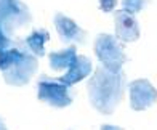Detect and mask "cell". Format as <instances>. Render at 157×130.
Returning <instances> with one entry per match:
<instances>
[{
    "mask_svg": "<svg viewBox=\"0 0 157 130\" xmlns=\"http://www.w3.org/2000/svg\"><path fill=\"white\" fill-rule=\"evenodd\" d=\"M127 77L122 71L112 72L98 66L87 84L88 100L98 112L109 116L122 103Z\"/></svg>",
    "mask_w": 157,
    "mask_h": 130,
    "instance_id": "obj_1",
    "label": "cell"
},
{
    "mask_svg": "<svg viewBox=\"0 0 157 130\" xmlns=\"http://www.w3.org/2000/svg\"><path fill=\"white\" fill-rule=\"evenodd\" d=\"M37 68H39L37 56L32 55L31 50H26L21 43H18L16 53L10 61V64L2 71V77L5 84L13 87H23L31 82Z\"/></svg>",
    "mask_w": 157,
    "mask_h": 130,
    "instance_id": "obj_2",
    "label": "cell"
},
{
    "mask_svg": "<svg viewBox=\"0 0 157 130\" xmlns=\"http://www.w3.org/2000/svg\"><path fill=\"white\" fill-rule=\"evenodd\" d=\"M93 50L103 68L109 69L112 72L122 71L124 63L127 61V55H125L124 45L119 42L116 35L99 34L95 40Z\"/></svg>",
    "mask_w": 157,
    "mask_h": 130,
    "instance_id": "obj_3",
    "label": "cell"
},
{
    "mask_svg": "<svg viewBox=\"0 0 157 130\" xmlns=\"http://www.w3.org/2000/svg\"><path fill=\"white\" fill-rule=\"evenodd\" d=\"M37 98L39 101H44L52 108H58V109L72 103L71 87L48 76H40V79L37 81Z\"/></svg>",
    "mask_w": 157,
    "mask_h": 130,
    "instance_id": "obj_4",
    "label": "cell"
},
{
    "mask_svg": "<svg viewBox=\"0 0 157 130\" xmlns=\"http://www.w3.org/2000/svg\"><path fill=\"white\" fill-rule=\"evenodd\" d=\"M32 21L31 10L23 0H0V24L10 35Z\"/></svg>",
    "mask_w": 157,
    "mask_h": 130,
    "instance_id": "obj_5",
    "label": "cell"
},
{
    "mask_svg": "<svg viewBox=\"0 0 157 130\" xmlns=\"http://www.w3.org/2000/svg\"><path fill=\"white\" fill-rule=\"evenodd\" d=\"M130 90V108L133 111L149 109L157 101V89L147 79H136L128 85Z\"/></svg>",
    "mask_w": 157,
    "mask_h": 130,
    "instance_id": "obj_6",
    "label": "cell"
},
{
    "mask_svg": "<svg viewBox=\"0 0 157 130\" xmlns=\"http://www.w3.org/2000/svg\"><path fill=\"white\" fill-rule=\"evenodd\" d=\"M55 27L58 31V35L63 43L66 45H75V43H85L87 32L78 26L72 18L66 16L63 13H56L53 18Z\"/></svg>",
    "mask_w": 157,
    "mask_h": 130,
    "instance_id": "obj_7",
    "label": "cell"
},
{
    "mask_svg": "<svg viewBox=\"0 0 157 130\" xmlns=\"http://www.w3.org/2000/svg\"><path fill=\"white\" fill-rule=\"evenodd\" d=\"M116 23V37L122 42H135L140 39V26L135 14L125 10H119L114 14Z\"/></svg>",
    "mask_w": 157,
    "mask_h": 130,
    "instance_id": "obj_8",
    "label": "cell"
},
{
    "mask_svg": "<svg viewBox=\"0 0 157 130\" xmlns=\"http://www.w3.org/2000/svg\"><path fill=\"white\" fill-rule=\"evenodd\" d=\"M91 72H93V64H91V61L83 55H77L72 66L64 72V76L58 77V81L67 87H72V85L78 84L80 81H83V79H87Z\"/></svg>",
    "mask_w": 157,
    "mask_h": 130,
    "instance_id": "obj_9",
    "label": "cell"
},
{
    "mask_svg": "<svg viewBox=\"0 0 157 130\" xmlns=\"http://www.w3.org/2000/svg\"><path fill=\"white\" fill-rule=\"evenodd\" d=\"M77 58V47L75 45H67L64 50L59 52H52L48 53V61H50V68L53 71L59 72V71H67L72 63Z\"/></svg>",
    "mask_w": 157,
    "mask_h": 130,
    "instance_id": "obj_10",
    "label": "cell"
},
{
    "mask_svg": "<svg viewBox=\"0 0 157 130\" xmlns=\"http://www.w3.org/2000/svg\"><path fill=\"white\" fill-rule=\"evenodd\" d=\"M50 40V34L47 29H35L31 32V35H27L26 39V47L32 52L37 58L45 55V43Z\"/></svg>",
    "mask_w": 157,
    "mask_h": 130,
    "instance_id": "obj_11",
    "label": "cell"
},
{
    "mask_svg": "<svg viewBox=\"0 0 157 130\" xmlns=\"http://www.w3.org/2000/svg\"><path fill=\"white\" fill-rule=\"evenodd\" d=\"M146 6V0H122V10L128 13H140Z\"/></svg>",
    "mask_w": 157,
    "mask_h": 130,
    "instance_id": "obj_12",
    "label": "cell"
},
{
    "mask_svg": "<svg viewBox=\"0 0 157 130\" xmlns=\"http://www.w3.org/2000/svg\"><path fill=\"white\" fill-rule=\"evenodd\" d=\"M11 45V35L3 29V26L0 24V50L8 48Z\"/></svg>",
    "mask_w": 157,
    "mask_h": 130,
    "instance_id": "obj_13",
    "label": "cell"
},
{
    "mask_svg": "<svg viewBox=\"0 0 157 130\" xmlns=\"http://www.w3.org/2000/svg\"><path fill=\"white\" fill-rule=\"evenodd\" d=\"M119 0H99V10L104 13H111L117 6Z\"/></svg>",
    "mask_w": 157,
    "mask_h": 130,
    "instance_id": "obj_14",
    "label": "cell"
},
{
    "mask_svg": "<svg viewBox=\"0 0 157 130\" xmlns=\"http://www.w3.org/2000/svg\"><path fill=\"white\" fill-rule=\"evenodd\" d=\"M101 130H124L122 127H117V125H111V124H103Z\"/></svg>",
    "mask_w": 157,
    "mask_h": 130,
    "instance_id": "obj_15",
    "label": "cell"
},
{
    "mask_svg": "<svg viewBox=\"0 0 157 130\" xmlns=\"http://www.w3.org/2000/svg\"><path fill=\"white\" fill-rule=\"evenodd\" d=\"M0 130H6V125H5V122L0 119Z\"/></svg>",
    "mask_w": 157,
    "mask_h": 130,
    "instance_id": "obj_16",
    "label": "cell"
}]
</instances>
